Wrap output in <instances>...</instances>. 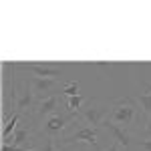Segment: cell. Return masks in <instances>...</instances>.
Here are the masks:
<instances>
[{
	"label": "cell",
	"instance_id": "7c38bea8",
	"mask_svg": "<svg viewBox=\"0 0 151 151\" xmlns=\"http://www.w3.org/2000/svg\"><path fill=\"white\" fill-rule=\"evenodd\" d=\"M137 103H139V107H141L143 117L151 115V83H147V93H141L139 97H137Z\"/></svg>",
	"mask_w": 151,
	"mask_h": 151
},
{
	"label": "cell",
	"instance_id": "5bb4252c",
	"mask_svg": "<svg viewBox=\"0 0 151 151\" xmlns=\"http://www.w3.org/2000/svg\"><path fill=\"white\" fill-rule=\"evenodd\" d=\"M79 89H81L79 81H70V83H67V85H60V95L69 99V97H75V95H81Z\"/></svg>",
	"mask_w": 151,
	"mask_h": 151
},
{
	"label": "cell",
	"instance_id": "8992f818",
	"mask_svg": "<svg viewBox=\"0 0 151 151\" xmlns=\"http://www.w3.org/2000/svg\"><path fill=\"white\" fill-rule=\"evenodd\" d=\"M24 81L28 83V87L32 89V93L36 95V99H47V97H52L57 95V91L60 93V87H58L57 79H40V77H26Z\"/></svg>",
	"mask_w": 151,
	"mask_h": 151
},
{
	"label": "cell",
	"instance_id": "ac0fdd59",
	"mask_svg": "<svg viewBox=\"0 0 151 151\" xmlns=\"http://www.w3.org/2000/svg\"><path fill=\"white\" fill-rule=\"evenodd\" d=\"M145 131H147V133H151V115L145 117Z\"/></svg>",
	"mask_w": 151,
	"mask_h": 151
},
{
	"label": "cell",
	"instance_id": "4fadbf2b",
	"mask_svg": "<svg viewBox=\"0 0 151 151\" xmlns=\"http://www.w3.org/2000/svg\"><path fill=\"white\" fill-rule=\"evenodd\" d=\"M85 103H87V97H85V95L69 97V99H67V111H70V113H79Z\"/></svg>",
	"mask_w": 151,
	"mask_h": 151
},
{
	"label": "cell",
	"instance_id": "7a4b0ae2",
	"mask_svg": "<svg viewBox=\"0 0 151 151\" xmlns=\"http://www.w3.org/2000/svg\"><path fill=\"white\" fill-rule=\"evenodd\" d=\"M139 115H143V113H141V107L137 103V99H133V97H121V99H115L111 103L109 121L131 131V127L139 121Z\"/></svg>",
	"mask_w": 151,
	"mask_h": 151
},
{
	"label": "cell",
	"instance_id": "277c9868",
	"mask_svg": "<svg viewBox=\"0 0 151 151\" xmlns=\"http://www.w3.org/2000/svg\"><path fill=\"white\" fill-rule=\"evenodd\" d=\"M109 113H111V103L101 101V99H87V103L79 111V119H81V123L89 127L101 129L103 123L109 119Z\"/></svg>",
	"mask_w": 151,
	"mask_h": 151
},
{
	"label": "cell",
	"instance_id": "3957f363",
	"mask_svg": "<svg viewBox=\"0 0 151 151\" xmlns=\"http://www.w3.org/2000/svg\"><path fill=\"white\" fill-rule=\"evenodd\" d=\"M77 121H81L79 119V113H70L67 109L65 111H58L55 115H50L47 119L35 123L36 135H38V139L40 137H45V139H60V133L69 127V125L77 123Z\"/></svg>",
	"mask_w": 151,
	"mask_h": 151
},
{
	"label": "cell",
	"instance_id": "8fae6325",
	"mask_svg": "<svg viewBox=\"0 0 151 151\" xmlns=\"http://www.w3.org/2000/svg\"><path fill=\"white\" fill-rule=\"evenodd\" d=\"M22 113H16V115L12 117L8 123H4V127H2V141H6L8 137H10L12 133L18 129V125H20V121H22Z\"/></svg>",
	"mask_w": 151,
	"mask_h": 151
},
{
	"label": "cell",
	"instance_id": "9c48e42d",
	"mask_svg": "<svg viewBox=\"0 0 151 151\" xmlns=\"http://www.w3.org/2000/svg\"><path fill=\"white\" fill-rule=\"evenodd\" d=\"M36 103H38L36 95L32 93V89L28 87V83L24 81L22 89H20V93H18V99H16V113H22L24 117H26V115H32Z\"/></svg>",
	"mask_w": 151,
	"mask_h": 151
},
{
	"label": "cell",
	"instance_id": "52a82bcc",
	"mask_svg": "<svg viewBox=\"0 0 151 151\" xmlns=\"http://www.w3.org/2000/svg\"><path fill=\"white\" fill-rule=\"evenodd\" d=\"M60 97H63V95L57 93V95H52V97L40 99V101L36 103L32 115H30V117H32V121L38 123V121H42V119H47V117L58 113V111H60Z\"/></svg>",
	"mask_w": 151,
	"mask_h": 151
},
{
	"label": "cell",
	"instance_id": "e0dca14e",
	"mask_svg": "<svg viewBox=\"0 0 151 151\" xmlns=\"http://www.w3.org/2000/svg\"><path fill=\"white\" fill-rule=\"evenodd\" d=\"M103 151H121V145H119L117 141H113V143H111L107 149H103Z\"/></svg>",
	"mask_w": 151,
	"mask_h": 151
},
{
	"label": "cell",
	"instance_id": "5b68a950",
	"mask_svg": "<svg viewBox=\"0 0 151 151\" xmlns=\"http://www.w3.org/2000/svg\"><path fill=\"white\" fill-rule=\"evenodd\" d=\"M101 131H103V129L89 127V125L83 123V127H79L77 131H73L70 135H65V137L57 139V143H58L60 149H63V147H69V145H77V143H85V145L93 147V151H95L97 145H99V139H101Z\"/></svg>",
	"mask_w": 151,
	"mask_h": 151
},
{
	"label": "cell",
	"instance_id": "30bf717a",
	"mask_svg": "<svg viewBox=\"0 0 151 151\" xmlns=\"http://www.w3.org/2000/svg\"><path fill=\"white\" fill-rule=\"evenodd\" d=\"M103 131H107L111 137H113V141H117L123 149L127 151L129 147H131V143H133V133L129 131V129H123V127H119V125H115V123H111L109 119L103 123Z\"/></svg>",
	"mask_w": 151,
	"mask_h": 151
},
{
	"label": "cell",
	"instance_id": "6da1fadb",
	"mask_svg": "<svg viewBox=\"0 0 151 151\" xmlns=\"http://www.w3.org/2000/svg\"><path fill=\"white\" fill-rule=\"evenodd\" d=\"M16 63H4L2 65V123H8L16 115Z\"/></svg>",
	"mask_w": 151,
	"mask_h": 151
},
{
	"label": "cell",
	"instance_id": "9a60e30c",
	"mask_svg": "<svg viewBox=\"0 0 151 151\" xmlns=\"http://www.w3.org/2000/svg\"><path fill=\"white\" fill-rule=\"evenodd\" d=\"M40 151H63V149L58 147L57 139H45V143H42Z\"/></svg>",
	"mask_w": 151,
	"mask_h": 151
},
{
	"label": "cell",
	"instance_id": "ba28073f",
	"mask_svg": "<svg viewBox=\"0 0 151 151\" xmlns=\"http://www.w3.org/2000/svg\"><path fill=\"white\" fill-rule=\"evenodd\" d=\"M26 73H30L32 77H40V79H58L60 73L65 69V65H50V63H28L22 65Z\"/></svg>",
	"mask_w": 151,
	"mask_h": 151
},
{
	"label": "cell",
	"instance_id": "d6986e66",
	"mask_svg": "<svg viewBox=\"0 0 151 151\" xmlns=\"http://www.w3.org/2000/svg\"><path fill=\"white\" fill-rule=\"evenodd\" d=\"M22 151H40V149H36V147H32V149H22Z\"/></svg>",
	"mask_w": 151,
	"mask_h": 151
},
{
	"label": "cell",
	"instance_id": "2e32d148",
	"mask_svg": "<svg viewBox=\"0 0 151 151\" xmlns=\"http://www.w3.org/2000/svg\"><path fill=\"white\" fill-rule=\"evenodd\" d=\"M139 147H143L145 151H151V139H141L139 141Z\"/></svg>",
	"mask_w": 151,
	"mask_h": 151
}]
</instances>
